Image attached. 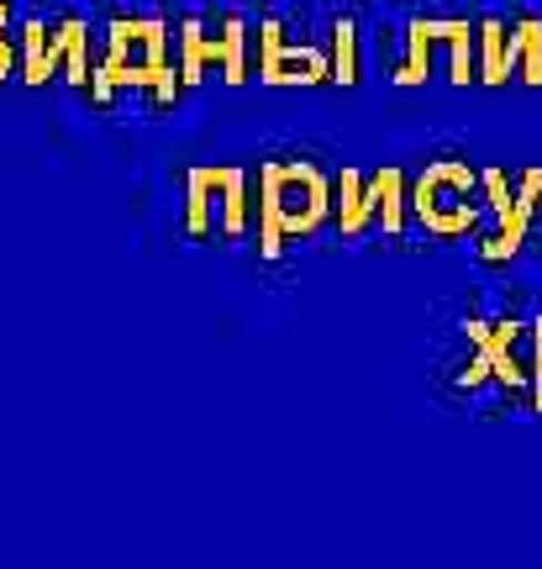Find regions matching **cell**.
<instances>
[{
    "instance_id": "1",
    "label": "cell",
    "mask_w": 542,
    "mask_h": 569,
    "mask_svg": "<svg viewBox=\"0 0 542 569\" xmlns=\"http://www.w3.org/2000/svg\"><path fill=\"white\" fill-rule=\"evenodd\" d=\"M469 180H463L459 169H438L432 180L422 184V217L438 227H459L463 211H469Z\"/></svg>"
}]
</instances>
